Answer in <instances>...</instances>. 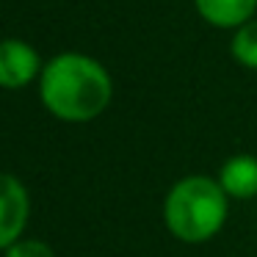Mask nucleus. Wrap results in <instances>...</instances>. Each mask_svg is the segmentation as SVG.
Returning a JSON list of instances; mask_svg holds the SVG:
<instances>
[{
    "label": "nucleus",
    "instance_id": "nucleus-1",
    "mask_svg": "<svg viewBox=\"0 0 257 257\" xmlns=\"http://www.w3.org/2000/svg\"><path fill=\"white\" fill-rule=\"evenodd\" d=\"M42 102L64 122H89L111 102V78L94 58L61 53L42 69Z\"/></svg>",
    "mask_w": 257,
    "mask_h": 257
},
{
    "label": "nucleus",
    "instance_id": "nucleus-2",
    "mask_svg": "<svg viewBox=\"0 0 257 257\" xmlns=\"http://www.w3.org/2000/svg\"><path fill=\"white\" fill-rule=\"evenodd\" d=\"M166 224L180 240L202 243L221 229L227 218V191L207 177H185L172 188L163 207Z\"/></svg>",
    "mask_w": 257,
    "mask_h": 257
},
{
    "label": "nucleus",
    "instance_id": "nucleus-3",
    "mask_svg": "<svg viewBox=\"0 0 257 257\" xmlns=\"http://www.w3.org/2000/svg\"><path fill=\"white\" fill-rule=\"evenodd\" d=\"M31 213V199L17 177L0 172V249L17 243Z\"/></svg>",
    "mask_w": 257,
    "mask_h": 257
},
{
    "label": "nucleus",
    "instance_id": "nucleus-4",
    "mask_svg": "<svg viewBox=\"0 0 257 257\" xmlns=\"http://www.w3.org/2000/svg\"><path fill=\"white\" fill-rule=\"evenodd\" d=\"M39 56L23 39L0 42V86L3 89H23L39 72Z\"/></svg>",
    "mask_w": 257,
    "mask_h": 257
},
{
    "label": "nucleus",
    "instance_id": "nucleus-5",
    "mask_svg": "<svg viewBox=\"0 0 257 257\" xmlns=\"http://www.w3.org/2000/svg\"><path fill=\"white\" fill-rule=\"evenodd\" d=\"M218 183L227 191V196H235V199L257 196V158H251V155L229 158L221 166Z\"/></svg>",
    "mask_w": 257,
    "mask_h": 257
},
{
    "label": "nucleus",
    "instance_id": "nucleus-6",
    "mask_svg": "<svg viewBox=\"0 0 257 257\" xmlns=\"http://www.w3.org/2000/svg\"><path fill=\"white\" fill-rule=\"evenodd\" d=\"M199 14L216 28H240L249 23L257 0H194Z\"/></svg>",
    "mask_w": 257,
    "mask_h": 257
},
{
    "label": "nucleus",
    "instance_id": "nucleus-7",
    "mask_svg": "<svg viewBox=\"0 0 257 257\" xmlns=\"http://www.w3.org/2000/svg\"><path fill=\"white\" fill-rule=\"evenodd\" d=\"M232 56L243 67L257 69V20L243 23L232 36Z\"/></svg>",
    "mask_w": 257,
    "mask_h": 257
},
{
    "label": "nucleus",
    "instance_id": "nucleus-8",
    "mask_svg": "<svg viewBox=\"0 0 257 257\" xmlns=\"http://www.w3.org/2000/svg\"><path fill=\"white\" fill-rule=\"evenodd\" d=\"M6 257H56V254L42 240H17L6 249Z\"/></svg>",
    "mask_w": 257,
    "mask_h": 257
}]
</instances>
